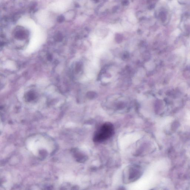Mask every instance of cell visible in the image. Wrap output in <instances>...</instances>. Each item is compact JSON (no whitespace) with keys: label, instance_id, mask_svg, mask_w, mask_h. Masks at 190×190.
Returning a JSON list of instances; mask_svg holds the SVG:
<instances>
[{"label":"cell","instance_id":"6da1fadb","mask_svg":"<svg viewBox=\"0 0 190 190\" xmlns=\"http://www.w3.org/2000/svg\"><path fill=\"white\" fill-rule=\"evenodd\" d=\"M115 133L113 125L110 122L102 124L97 129L94 135L93 140L96 143L104 142L109 139Z\"/></svg>","mask_w":190,"mask_h":190},{"label":"cell","instance_id":"3957f363","mask_svg":"<svg viewBox=\"0 0 190 190\" xmlns=\"http://www.w3.org/2000/svg\"><path fill=\"white\" fill-rule=\"evenodd\" d=\"M15 36L16 38L19 40H22L25 39L27 36V32L24 29L20 28L16 30L15 33Z\"/></svg>","mask_w":190,"mask_h":190},{"label":"cell","instance_id":"7a4b0ae2","mask_svg":"<svg viewBox=\"0 0 190 190\" xmlns=\"http://www.w3.org/2000/svg\"><path fill=\"white\" fill-rule=\"evenodd\" d=\"M143 171L140 166L131 165L127 167L123 172V181L126 183H131L137 180L141 175Z\"/></svg>","mask_w":190,"mask_h":190},{"label":"cell","instance_id":"277c9868","mask_svg":"<svg viewBox=\"0 0 190 190\" xmlns=\"http://www.w3.org/2000/svg\"><path fill=\"white\" fill-rule=\"evenodd\" d=\"M35 95L33 92H30L25 95V98L28 101L32 100L35 99Z\"/></svg>","mask_w":190,"mask_h":190}]
</instances>
